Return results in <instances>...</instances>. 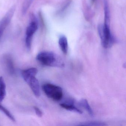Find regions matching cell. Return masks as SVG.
I'll use <instances>...</instances> for the list:
<instances>
[{"mask_svg": "<svg viewBox=\"0 0 126 126\" xmlns=\"http://www.w3.org/2000/svg\"><path fill=\"white\" fill-rule=\"evenodd\" d=\"M37 73L36 68L32 67L22 71L21 74L35 96L39 97L40 95V88L39 81L36 77Z\"/></svg>", "mask_w": 126, "mask_h": 126, "instance_id": "6da1fadb", "label": "cell"}, {"mask_svg": "<svg viewBox=\"0 0 126 126\" xmlns=\"http://www.w3.org/2000/svg\"><path fill=\"white\" fill-rule=\"evenodd\" d=\"M36 59L45 66L57 67H63L64 66V62L61 57L50 51L40 52L37 56Z\"/></svg>", "mask_w": 126, "mask_h": 126, "instance_id": "7a4b0ae2", "label": "cell"}, {"mask_svg": "<svg viewBox=\"0 0 126 126\" xmlns=\"http://www.w3.org/2000/svg\"><path fill=\"white\" fill-rule=\"evenodd\" d=\"M42 90L48 97L54 101H60L62 98L63 91L62 88L59 86L46 83L43 85Z\"/></svg>", "mask_w": 126, "mask_h": 126, "instance_id": "3957f363", "label": "cell"}, {"mask_svg": "<svg viewBox=\"0 0 126 126\" xmlns=\"http://www.w3.org/2000/svg\"><path fill=\"white\" fill-rule=\"evenodd\" d=\"M98 31L102 46L106 48L111 47L113 43V39L108 25L104 23V25L99 26Z\"/></svg>", "mask_w": 126, "mask_h": 126, "instance_id": "277c9868", "label": "cell"}, {"mask_svg": "<svg viewBox=\"0 0 126 126\" xmlns=\"http://www.w3.org/2000/svg\"><path fill=\"white\" fill-rule=\"evenodd\" d=\"M32 18L31 21L27 27L26 32V46L28 50H31L33 36L38 29V23L35 17L33 16V15L32 16Z\"/></svg>", "mask_w": 126, "mask_h": 126, "instance_id": "5b68a950", "label": "cell"}, {"mask_svg": "<svg viewBox=\"0 0 126 126\" xmlns=\"http://www.w3.org/2000/svg\"><path fill=\"white\" fill-rule=\"evenodd\" d=\"M15 10V7L12 6L0 21V40L5 30L11 22Z\"/></svg>", "mask_w": 126, "mask_h": 126, "instance_id": "8992f818", "label": "cell"}, {"mask_svg": "<svg viewBox=\"0 0 126 126\" xmlns=\"http://www.w3.org/2000/svg\"><path fill=\"white\" fill-rule=\"evenodd\" d=\"M3 61L7 70L11 74L15 73V68L12 57L9 55H6L3 57Z\"/></svg>", "mask_w": 126, "mask_h": 126, "instance_id": "52a82bcc", "label": "cell"}, {"mask_svg": "<svg viewBox=\"0 0 126 126\" xmlns=\"http://www.w3.org/2000/svg\"><path fill=\"white\" fill-rule=\"evenodd\" d=\"M6 85L2 77H0V102L3 101L6 95Z\"/></svg>", "mask_w": 126, "mask_h": 126, "instance_id": "ba28073f", "label": "cell"}, {"mask_svg": "<svg viewBox=\"0 0 126 126\" xmlns=\"http://www.w3.org/2000/svg\"><path fill=\"white\" fill-rule=\"evenodd\" d=\"M59 43L60 49L63 53L66 54L68 50V44L66 37L64 36L61 37L59 40Z\"/></svg>", "mask_w": 126, "mask_h": 126, "instance_id": "9c48e42d", "label": "cell"}, {"mask_svg": "<svg viewBox=\"0 0 126 126\" xmlns=\"http://www.w3.org/2000/svg\"><path fill=\"white\" fill-rule=\"evenodd\" d=\"M60 106L64 109L70 111H73L79 114L82 113V111L75 107L73 105L70 104L66 103H62L60 104Z\"/></svg>", "mask_w": 126, "mask_h": 126, "instance_id": "30bf717a", "label": "cell"}, {"mask_svg": "<svg viewBox=\"0 0 126 126\" xmlns=\"http://www.w3.org/2000/svg\"><path fill=\"white\" fill-rule=\"evenodd\" d=\"M80 104L83 107L88 113L90 116L93 117L94 116V113L88 102L86 99H82L80 101Z\"/></svg>", "mask_w": 126, "mask_h": 126, "instance_id": "8fae6325", "label": "cell"}, {"mask_svg": "<svg viewBox=\"0 0 126 126\" xmlns=\"http://www.w3.org/2000/svg\"><path fill=\"white\" fill-rule=\"evenodd\" d=\"M0 111L4 113L11 121L14 122L16 121V119L13 114L6 108L3 106L1 102H0Z\"/></svg>", "mask_w": 126, "mask_h": 126, "instance_id": "7c38bea8", "label": "cell"}, {"mask_svg": "<svg viewBox=\"0 0 126 126\" xmlns=\"http://www.w3.org/2000/svg\"><path fill=\"white\" fill-rule=\"evenodd\" d=\"M79 125H83V126H103L107 125L102 122L98 121H88L85 122H84L80 123Z\"/></svg>", "mask_w": 126, "mask_h": 126, "instance_id": "4fadbf2b", "label": "cell"}, {"mask_svg": "<svg viewBox=\"0 0 126 126\" xmlns=\"http://www.w3.org/2000/svg\"><path fill=\"white\" fill-rule=\"evenodd\" d=\"M33 108L36 115L38 117H42L43 115V113L42 111L40 110V109L36 106H34L33 107Z\"/></svg>", "mask_w": 126, "mask_h": 126, "instance_id": "5bb4252c", "label": "cell"}, {"mask_svg": "<svg viewBox=\"0 0 126 126\" xmlns=\"http://www.w3.org/2000/svg\"><path fill=\"white\" fill-rule=\"evenodd\" d=\"M92 1L94 2V1H95V0H92Z\"/></svg>", "mask_w": 126, "mask_h": 126, "instance_id": "9a60e30c", "label": "cell"}]
</instances>
